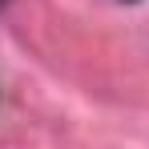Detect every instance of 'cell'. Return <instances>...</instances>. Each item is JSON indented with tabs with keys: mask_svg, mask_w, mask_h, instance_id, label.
Listing matches in <instances>:
<instances>
[{
	"mask_svg": "<svg viewBox=\"0 0 149 149\" xmlns=\"http://www.w3.org/2000/svg\"><path fill=\"white\" fill-rule=\"evenodd\" d=\"M4 4H8V0H0V8H4Z\"/></svg>",
	"mask_w": 149,
	"mask_h": 149,
	"instance_id": "cell-1",
	"label": "cell"
}]
</instances>
